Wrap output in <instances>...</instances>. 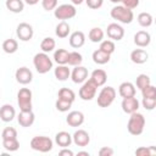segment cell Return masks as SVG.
I'll use <instances>...</instances> for the list:
<instances>
[{
	"label": "cell",
	"mask_w": 156,
	"mask_h": 156,
	"mask_svg": "<svg viewBox=\"0 0 156 156\" xmlns=\"http://www.w3.org/2000/svg\"><path fill=\"white\" fill-rule=\"evenodd\" d=\"M16 34L20 40L22 41H28L33 38V27L29 24V23H26V22H22L17 26V29H16Z\"/></svg>",
	"instance_id": "9"
},
{
	"label": "cell",
	"mask_w": 156,
	"mask_h": 156,
	"mask_svg": "<svg viewBox=\"0 0 156 156\" xmlns=\"http://www.w3.org/2000/svg\"><path fill=\"white\" fill-rule=\"evenodd\" d=\"M113 149L108 147V146H102L99 150V156H112L113 155Z\"/></svg>",
	"instance_id": "46"
},
{
	"label": "cell",
	"mask_w": 156,
	"mask_h": 156,
	"mask_svg": "<svg viewBox=\"0 0 156 156\" xmlns=\"http://www.w3.org/2000/svg\"><path fill=\"white\" fill-rule=\"evenodd\" d=\"M41 6L45 11L55 10L57 6V0H41Z\"/></svg>",
	"instance_id": "43"
},
{
	"label": "cell",
	"mask_w": 156,
	"mask_h": 156,
	"mask_svg": "<svg viewBox=\"0 0 156 156\" xmlns=\"http://www.w3.org/2000/svg\"><path fill=\"white\" fill-rule=\"evenodd\" d=\"M119 2H122V6L130 9V10L138 7L139 5V0H119Z\"/></svg>",
	"instance_id": "44"
},
{
	"label": "cell",
	"mask_w": 156,
	"mask_h": 156,
	"mask_svg": "<svg viewBox=\"0 0 156 156\" xmlns=\"http://www.w3.org/2000/svg\"><path fill=\"white\" fill-rule=\"evenodd\" d=\"M145 127V117L138 111L130 113V117L127 123V129L132 135H140L144 132Z\"/></svg>",
	"instance_id": "1"
},
{
	"label": "cell",
	"mask_w": 156,
	"mask_h": 156,
	"mask_svg": "<svg viewBox=\"0 0 156 156\" xmlns=\"http://www.w3.org/2000/svg\"><path fill=\"white\" fill-rule=\"evenodd\" d=\"M66 122L71 127H79L84 122V115L80 111H72L66 117Z\"/></svg>",
	"instance_id": "16"
},
{
	"label": "cell",
	"mask_w": 156,
	"mask_h": 156,
	"mask_svg": "<svg viewBox=\"0 0 156 156\" xmlns=\"http://www.w3.org/2000/svg\"><path fill=\"white\" fill-rule=\"evenodd\" d=\"M156 106V98H143V107L145 110H154Z\"/></svg>",
	"instance_id": "41"
},
{
	"label": "cell",
	"mask_w": 156,
	"mask_h": 156,
	"mask_svg": "<svg viewBox=\"0 0 156 156\" xmlns=\"http://www.w3.org/2000/svg\"><path fill=\"white\" fill-rule=\"evenodd\" d=\"M96 89H98V87L94 84V82L91 79H88V80L83 82V85L79 89V98L85 101L93 100L95 98Z\"/></svg>",
	"instance_id": "8"
},
{
	"label": "cell",
	"mask_w": 156,
	"mask_h": 156,
	"mask_svg": "<svg viewBox=\"0 0 156 156\" xmlns=\"http://www.w3.org/2000/svg\"><path fill=\"white\" fill-rule=\"evenodd\" d=\"M116 98V90L112 87H105L98 95V105L100 107H108Z\"/></svg>",
	"instance_id": "5"
},
{
	"label": "cell",
	"mask_w": 156,
	"mask_h": 156,
	"mask_svg": "<svg viewBox=\"0 0 156 156\" xmlns=\"http://www.w3.org/2000/svg\"><path fill=\"white\" fill-rule=\"evenodd\" d=\"M55 141L61 147H68L72 144V135L68 132H65V130L58 132L55 135Z\"/></svg>",
	"instance_id": "22"
},
{
	"label": "cell",
	"mask_w": 156,
	"mask_h": 156,
	"mask_svg": "<svg viewBox=\"0 0 156 156\" xmlns=\"http://www.w3.org/2000/svg\"><path fill=\"white\" fill-rule=\"evenodd\" d=\"M71 105H72V102L66 101V100H62V99H58V98H57V100H56V102H55L56 110L60 111V112H66V111H68V110L71 108Z\"/></svg>",
	"instance_id": "38"
},
{
	"label": "cell",
	"mask_w": 156,
	"mask_h": 156,
	"mask_svg": "<svg viewBox=\"0 0 156 156\" xmlns=\"http://www.w3.org/2000/svg\"><path fill=\"white\" fill-rule=\"evenodd\" d=\"M154 152V147H145V146H140L135 150V155L136 156H151Z\"/></svg>",
	"instance_id": "42"
},
{
	"label": "cell",
	"mask_w": 156,
	"mask_h": 156,
	"mask_svg": "<svg viewBox=\"0 0 156 156\" xmlns=\"http://www.w3.org/2000/svg\"><path fill=\"white\" fill-rule=\"evenodd\" d=\"M111 17L113 20H117L121 23L129 24L133 21L134 15H133V11L130 9H127L124 6H118L117 5V6L112 7V10H111Z\"/></svg>",
	"instance_id": "3"
},
{
	"label": "cell",
	"mask_w": 156,
	"mask_h": 156,
	"mask_svg": "<svg viewBox=\"0 0 156 156\" xmlns=\"http://www.w3.org/2000/svg\"><path fill=\"white\" fill-rule=\"evenodd\" d=\"M99 49L102 50L104 52L111 55L115 51L116 48H115V43L112 40H102V41H100V48Z\"/></svg>",
	"instance_id": "37"
},
{
	"label": "cell",
	"mask_w": 156,
	"mask_h": 156,
	"mask_svg": "<svg viewBox=\"0 0 156 156\" xmlns=\"http://www.w3.org/2000/svg\"><path fill=\"white\" fill-rule=\"evenodd\" d=\"M77 13V10L71 4H62L60 6H56L54 10V15L57 20H69L73 18Z\"/></svg>",
	"instance_id": "7"
},
{
	"label": "cell",
	"mask_w": 156,
	"mask_h": 156,
	"mask_svg": "<svg viewBox=\"0 0 156 156\" xmlns=\"http://www.w3.org/2000/svg\"><path fill=\"white\" fill-rule=\"evenodd\" d=\"M72 141L77 145V146H87L90 143V136L89 133L84 129H78L74 132V134L72 135Z\"/></svg>",
	"instance_id": "12"
},
{
	"label": "cell",
	"mask_w": 156,
	"mask_h": 156,
	"mask_svg": "<svg viewBox=\"0 0 156 156\" xmlns=\"http://www.w3.org/2000/svg\"><path fill=\"white\" fill-rule=\"evenodd\" d=\"M16 116L15 108L10 104H5L0 107V118L4 122H11Z\"/></svg>",
	"instance_id": "19"
},
{
	"label": "cell",
	"mask_w": 156,
	"mask_h": 156,
	"mask_svg": "<svg viewBox=\"0 0 156 156\" xmlns=\"http://www.w3.org/2000/svg\"><path fill=\"white\" fill-rule=\"evenodd\" d=\"M55 45H56L55 40H54L52 38L48 37V38H44V39L41 40V43H40V49H41L43 52H50V51H52V50L55 49Z\"/></svg>",
	"instance_id": "33"
},
{
	"label": "cell",
	"mask_w": 156,
	"mask_h": 156,
	"mask_svg": "<svg viewBox=\"0 0 156 156\" xmlns=\"http://www.w3.org/2000/svg\"><path fill=\"white\" fill-rule=\"evenodd\" d=\"M54 73H55L56 79H57V80H61V82L68 79L69 76H71L69 68H68L66 65H58V66L55 68V72H54Z\"/></svg>",
	"instance_id": "24"
},
{
	"label": "cell",
	"mask_w": 156,
	"mask_h": 156,
	"mask_svg": "<svg viewBox=\"0 0 156 156\" xmlns=\"http://www.w3.org/2000/svg\"><path fill=\"white\" fill-rule=\"evenodd\" d=\"M17 102L21 111L32 110V91L28 88H22L17 93Z\"/></svg>",
	"instance_id": "6"
},
{
	"label": "cell",
	"mask_w": 156,
	"mask_h": 156,
	"mask_svg": "<svg viewBox=\"0 0 156 156\" xmlns=\"http://www.w3.org/2000/svg\"><path fill=\"white\" fill-rule=\"evenodd\" d=\"M30 147L39 152H49L52 149V140L44 135H37L30 140Z\"/></svg>",
	"instance_id": "4"
},
{
	"label": "cell",
	"mask_w": 156,
	"mask_h": 156,
	"mask_svg": "<svg viewBox=\"0 0 156 156\" xmlns=\"http://www.w3.org/2000/svg\"><path fill=\"white\" fill-rule=\"evenodd\" d=\"M71 1H72V4H73V5H80L84 0H71Z\"/></svg>",
	"instance_id": "50"
},
{
	"label": "cell",
	"mask_w": 156,
	"mask_h": 156,
	"mask_svg": "<svg viewBox=\"0 0 156 156\" xmlns=\"http://www.w3.org/2000/svg\"><path fill=\"white\" fill-rule=\"evenodd\" d=\"M58 155H61V156H73V151L67 149V147H62V150L58 152Z\"/></svg>",
	"instance_id": "47"
},
{
	"label": "cell",
	"mask_w": 156,
	"mask_h": 156,
	"mask_svg": "<svg viewBox=\"0 0 156 156\" xmlns=\"http://www.w3.org/2000/svg\"><path fill=\"white\" fill-rule=\"evenodd\" d=\"M138 23L141 27H150L152 24V16L149 12H140L138 15Z\"/></svg>",
	"instance_id": "32"
},
{
	"label": "cell",
	"mask_w": 156,
	"mask_h": 156,
	"mask_svg": "<svg viewBox=\"0 0 156 156\" xmlns=\"http://www.w3.org/2000/svg\"><path fill=\"white\" fill-rule=\"evenodd\" d=\"M149 58V54L143 50V49H135L130 52V60L132 62L136 63V65H141V63H145Z\"/></svg>",
	"instance_id": "21"
},
{
	"label": "cell",
	"mask_w": 156,
	"mask_h": 156,
	"mask_svg": "<svg viewBox=\"0 0 156 156\" xmlns=\"http://www.w3.org/2000/svg\"><path fill=\"white\" fill-rule=\"evenodd\" d=\"M85 43V35L83 32L80 30H77V32H73L71 35H69V45L74 49H78L80 46H83Z\"/></svg>",
	"instance_id": "20"
},
{
	"label": "cell",
	"mask_w": 156,
	"mask_h": 156,
	"mask_svg": "<svg viewBox=\"0 0 156 156\" xmlns=\"http://www.w3.org/2000/svg\"><path fill=\"white\" fill-rule=\"evenodd\" d=\"M7 10H10L13 13H20L24 9V4L22 0H6L5 2Z\"/></svg>",
	"instance_id": "25"
},
{
	"label": "cell",
	"mask_w": 156,
	"mask_h": 156,
	"mask_svg": "<svg viewBox=\"0 0 156 156\" xmlns=\"http://www.w3.org/2000/svg\"><path fill=\"white\" fill-rule=\"evenodd\" d=\"M151 41V35L146 30H139L134 35V44L139 48H145L150 44Z\"/></svg>",
	"instance_id": "17"
},
{
	"label": "cell",
	"mask_w": 156,
	"mask_h": 156,
	"mask_svg": "<svg viewBox=\"0 0 156 156\" xmlns=\"http://www.w3.org/2000/svg\"><path fill=\"white\" fill-rule=\"evenodd\" d=\"M24 1H26V4H28V5H35V4L39 2V0H24Z\"/></svg>",
	"instance_id": "48"
},
{
	"label": "cell",
	"mask_w": 156,
	"mask_h": 156,
	"mask_svg": "<svg viewBox=\"0 0 156 156\" xmlns=\"http://www.w3.org/2000/svg\"><path fill=\"white\" fill-rule=\"evenodd\" d=\"M78 156H89V152L88 151H79Z\"/></svg>",
	"instance_id": "49"
},
{
	"label": "cell",
	"mask_w": 156,
	"mask_h": 156,
	"mask_svg": "<svg viewBox=\"0 0 156 156\" xmlns=\"http://www.w3.org/2000/svg\"><path fill=\"white\" fill-rule=\"evenodd\" d=\"M2 146L5 150L12 152V151H17L20 147V143L17 140V138L15 139H4L2 140Z\"/></svg>",
	"instance_id": "34"
},
{
	"label": "cell",
	"mask_w": 156,
	"mask_h": 156,
	"mask_svg": "<svg viewBox=\"0 0 156 156\" xmlns=\"http://www.w3.org/2000/svg\"><path fill=\"white\" fill-rule=\"evenodd\" d=\"M135 84H136V88L138 89H144L146 85L151 84V80H150V77L147 74H139L136 77V80H135Z\"/></svg>",
	"instance_id": "36"
},
{
	"label": "cell",
	"mask_w": 156,
	"mask_h": 156,
	"mask_svg": "<svg viewBox=\"0 0 156 156\" xmlns=\"http://www.w3.org/2000/svg\"><path fill=\"white\" fill-rule=\"evenodd\" d=\"M139 108V101L135 96H130V98H123L122 100V110L126 113H133L135 111H138Z\"/></svg>",
	"instance_id": "13"
},
{
	"label": "cell",
	"mask_w": 156,
	"mask_h": 156,
	"mask_svg": "<svg viewBox=\"0 0 156 156\" xmlns=\"http://www.w3.org/2000/svg\"><path fill=\"white\" fill-rule=\"evenodd\" d=\"M1 138H2V140L4 139H15V138H17V130L12 127H6L1 133Z\"/></svg>",
	"instance_id": "39"
},
{
	"label": "cell",
	"mask_w": 156,
	"mask_h": 156,
	"mask_svg": "<svg viewBox=\"0 0 156 156\" xmlns=\"http://www.w3.org/2000/svg\"><path fill=\"white\" fill-rule=\"evenodd\" d=\"M135 87L133 83L130 82H123L119 87H118V94L122 98H130V96H135Z\"/></svg>",
	"instance_id": "18"
},
{
	"label": "cell",
	"mask_w": 156,
	"mask_h": 156,
	"mask_svg": "<svg viewBox=\"0 0 156 156\" xmlns=\"http://www.w3.org/2000/svg\"><path fill=\"white\" fill-rule=\"evenodd\" d=\"M71 78H72L73 83H77V84L83 83L88 78V69L80 65L76 66V68H73V71L71 73Z\"/></svg>",
	"instance_id": "14"
},
{
	"label": "cell",
	"mask_w": 156,
	"mask_h": 156,
	"mask_svg": "<svg viewBox=\"0 0 156 156\" xmlns=\"http://www.w3.org/2000/svg\"><path fill=\"white\" fill-rule=\"evenodd\" d=\"M90 79L94 82V84L99 88V87H101V85H104L105 83H106V80H107V74H106V72L104 71V69H95V71H93L91 72V76H90Z\"/></svg>",
	"instance_id": "23"
},
{
	"label": "cell",
	"mask_w": 156,
	"mask_h": 156,
	"mask_svg": "<svg viewBox=\"0 0 156 156\" xmlns=\"http://www.w3.org/2000/svg\"><path fill=\"white\" fill-rule=\"evenodd\" d=\"M54 60L57 65H66L68 61V51L66 49H57L54 52Z\"/></svg>",
	"instance_id": "28"
},
{
	"label": "cell",
	"mask_w": 156,
	"mask_h": 156,
	"mask_svg": "<svg viewBox=\"0 0 156 156\" xmlns=\"http://www.w3.org/2000/svg\"><path fill=\"white\" fill-rule=\"evenodd\" d=\"M141 94H143V98H156V88L149 84L144 89H141Z\"/></svg>",
	"instance_id": "40"
},
{
	"label": "cell",
	"mask_w": 156,
	"mask_h": 156,
	"mask_svg": "<svg viewBox=\"0 0 156 156\" xmlns=\"http://www.w3.org/2000/svg\"><path fill=\"white\" fill-rule=\"evenodd\" d=\"M17 49H18V43H17V40L11 39V38L4 40V43H2V50H4L6 54H13V52L17 51Z\"/></svg>",
	"instance_id": "30"
},
{
	"label": "cell",
	"mask_w": 156,
	"mask_h": 156,
	"mask_svg": "<svg viewBox=\"0 0 156 156\" xmlns=\"http://www.w3.org/2000/svg\"><path fill=\"white\" fill-rule=\"evenodd\" d=\"M93 61L95 63H98V65H105V63H107L110 61V55L104 52L102 50L98 49V50H95L93 52Z\"/></svg>",
	"instance_id": "27"
},
{
	"label": "cell",
	"mask_w": 156,
	"mask_h": 156,
	"mask_svg": "<svg viewBox=\"0 0 156 156\" xmlns=\"http://www.w3.org/2000/svg\"><path fill=\"white\" fill-rule=\"evenodd\" d=\"M111 2H115V4H117V2H119V0H110Z\"/></svg>",
	"instance_id": "51"
},
{
	"label": "cell",
	"mask_w": 156,
	"mask_h": 156,
	"mask_svg": "<svg viewBox=\"0 0 156 156\" xmlns=\"http://www.w3.org/2000/svg\"><path fill=\"white\" fill-rule=\"evenodd\" d=\"M15 77H16V80L20 83V84H29L33 79V74H32V71L27 67H20L17 68L16 73H15Z\"/></svg>",
	"instance_id": "11"
},
{
	"label": "cell",
	"mask_w": 156,
	"mask_h": 156,
	"mask_svg": "<svg viewBox=\"0 0 156 156\" xmlns=\"http://www.w3.org/2000/svg\"><path fill=\"white\" fill-rule=\"evenodd\" d=\"M33 65L38 73L45 74L52 68V61L46 52H38L34 55Z\"/></svg>",
	"instance_id": "2"
},
{
	"label": "cell",
	"mask_w": 156,
	"mask_h": 156,
	"mask_svg": "<svg viewBox=\"0 0 156 156\" xmlns=\"http://www.w3.org/2000/svg\"><path fill=\"white\" fill-rule=\"evenodd\" d=\"M87 5L89 9H93V10H96V9H100L102 6V2L104 0H85Z\"/></svg>",
	"instance_id": "45"
},
{
	"label": "cell",
	"mask_w": 156,
	"mask_h": 156,
	"mask_svg": "<svg viewBox=\"0 0 156 156\" xmlns=\"http://www.w3.org/2000/svg\"><path fill=\"white\" fill-rule=\"evenodd\" d=\"M69 32H71V27L66 21H61L56 26V29H55V33L58 38H67Z\"/></svg>",
	"instance_id": "26"
},
{
	"label": "cell",
	"mask_w": 156,
	"mask_h": 156,
	"mask_svg": "<svg viewBox=\"0 0 156 156\" xmlns=\"http://www.w3.org/2000/svg\"><path fill=\"white\" fill-rule=\"evenodd\" d=\"M106 34L110 39L112 40H121L123 37H124V29L122 26L117 24V23H110L107 26V29H106Z\"/></svg>",
	"instance_id": "10"
},
{
	"label": "cell",
	"mask_w": 156,
	"mask_h": 156,
	"mask_svg": "<svg viewBox=\"0 0 156 156\" xmlns=\"http://www.w3.org/2000/svg\"><path fill=\"white\" fill-rule=\"evenodd\" d=\"M83 61V56L78 52V51H72V52H68V61L67 63L71 65V66H79Z\"/></svg>",
	"instance_id": "35"
},
{
	"label": "cell",
	"mask_w": 156,
	"mask_h": 156,
	"mask_svg": "<svg viewBox=\"0 0 156 156\" xmlns=\"http://www.w3.org/2000/svg\"><path fill=\"white\" fill-rule=\"evenodd\" d=\"M88 37H89L90 41H93V43H100L104 39V30L101 28H99V27H94V28L90 29Z\"/></svg>",
	"instance_id": "29"
},
{
	"label": "cell",
	"mask_w": 156,
	"mask_h": 156,
	"mask_svg": "<svg viewBox=\"0 0 156 156\" xmlns=\"http://www.w3.org/2000/svg\"><path fill=\"white\" fill-rule=\"evenodd\" d=\"M34 119H35V116L33 113V111H21L18 117H17V121L20 123V126L22 127H30L33 123H34Z\"/></svg>",
	"instance_id": "15"
},
{
	"label": "cell",
	"mask_w": 156,
	"mask_h": 156,
	"mask_svg": "<svg viewBox=\"0 0 156 156\" xmlns=\"http://www.w3.org/2000/svg\"><path fill=\"white\" fill-rule=\"evenodd\" d=\"M57 98L58 99H62V100H66V101H69V102H73L74 99H76V94H74L73 90H71L68 88H61L58 90Z\"/></svg>",
	"instance_id": "31"
}]
</instances>
